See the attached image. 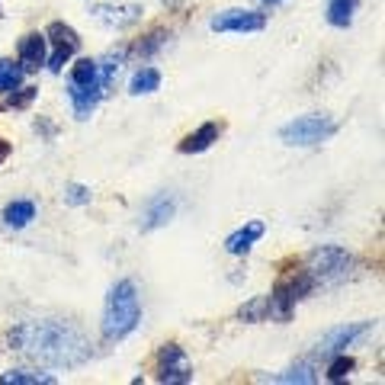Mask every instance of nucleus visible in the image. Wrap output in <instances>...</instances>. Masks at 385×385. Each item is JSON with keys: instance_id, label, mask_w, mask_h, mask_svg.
<instances>
[{"instance_id": "4", "label": "nucleus", "mask_w": 385, "mask_h": 385, "mask_svg": "<svg viewBox=\"0 0 385 385\" xmlns=\"http://www.w3.org/2000/svg\"><path fill=\"white\" fill-rule=\"evenodd\" d=\"M327 135H334V122L327 115H299V119L286 122L279 128V138L286 145H299V148L321 145Z\"/></svg>"}, {"instance_id": "5", "label": "nucleus", "mask_w": 385, "mask_h": 385, "mask_svg": "<svg viewBox=\"0 0 385 385\" xmlns=\"http://www.w3.org/2000/svg\"><path fill=\"white\" fill-rule=\"evenodd\" d=\"M158 379L167 385H186L192 382V366L190 356L183 353V346L177 344H164L158 353Z\"/></svg>"}, {"instance_id": "16", "label": "nucleus", "mask_w": 385, "mask_h": 385, "mask_svg": "<svg viewBox=\"0 0 385 385\" xmlns=\"http://www.w3.org/2000/svg\"><path fill=\"white\" fill-rule=\"evenodd\" d=\"M215 138H218V125H215V122H205V125H199L196 132H192L183 145H180V151H183V154H199V151H205V148H209Z\"/></svg>"}, {"instance_id": "8", "label": "nucleus", "mask_w": 385, "mask_h": 385, "mask_svg": "<svg viewBox=\"0 0 385 385\" xmlns=\"http://www.w3.org/2000/svg\"><path fill=\"white\" fill-rule=\"evenodd\" d=\"M369 321H359V324H340V327H334V331H327L324 337H321V344H318V353L321 356H331V353H344L346 346L353 344L356 337H363L366 331H369Z\"/></svg>"}, {"instance_id": "15", "label": "nucleus", "mask_w": 385, "mask_h": 385, "mask_svg": "<svg viewBox=\"0 0 385 385\" xmlns=\"http://www.w3.org/2000/svg\"><path fill=\"white\" fill-rule=\"evenodd\" d=\"M32 218H36V202H29V199H16L4 209V225H10V228H26Z\"/></svg>"}, {"instance_id": "27", "label": "nucleus", "mask_w": 385, "mask_h": 385, "mask_svg": "<svg viewBox=\"0 0 385 385\" xmlns=\"http://www.w3.org/2000/svg\"><path fill=\"white\" fill-rule=\"evenodd\" d=\"M6 154H10V145H6V141L0 138V164H4V160H6Z\"/></svg>"}, {"instance_id": "6", "label": "nucleus", "mask_w": 385, "mask_h": 385, "mask_svg": "<svg viewBox=\"0 0 385 385\" xmlns=\"http://www.w3.org/2000/svg\"><path fill=\"white\" fill-rule=\"evenodd\" d=\"M212 32H260L267 26V16L254 10H225L212 16Z\"/></svg>"}, {"instance_id": "26", "label": "nucleus", "mask_w": 385, "mask_h": 385, "mask_svg": "<svg viewBox=\"0 0 385 385\" xmlns=\"http://www.w3.org/2000/svg\"><path fill=\"white\" fill-rule=\"evenodd\" d=\"M32 96H36V90H32V87H26V93L13 96V106H26V103H29V100H32Z\"/></svg>"}, {"instance_id": "24", "label": "nucleus", "mask_w": 385, "mask_h": 385, "mask_svg": "<svg viewBox=\"0 0 385 385\" xmlns=\"http://www.w3.org/2000/svg\"><path fill=\"white\" fill-rule=\"evenodd\" d=\"M267 295H260V299H254V302H247V305L241 308V318L244 321H263L267 318Z\"/></svg>"}, {"instance_id": "18", "label": "nucleus", "mask_w": 385, "mask_h": 385, "mask_svg": "<svg viewBox=\"0 0 385 385\" xmlns=\"http://www.w3.org/2000/svg\"><path fill=\"white\" fill-rule=\"evenodd\" d=\"M71 83H77V87H100V64L93 58H81L71 68Z\"/></svg>"}, {"instance_id": "17", "label": "nucleus", "mask_w": 385, "mask_h": 385, "mask_svg": "<svg viewBox=\"0 0 385 385\" xmlns=\"http://www.w3.org/2000/svg\"><path fill=\"white\" fill-rule=\"evenodd\" d=\"M0 382L4 385H55L58 379L48 372H29V369H10L0 372Z\"/></svg>"}, {"instance_id": "12", "label": "nucleus", "mask_w": 385, "mask_h": 385, "mask_svg": "<svg viewBox=\"0 0 385 385\" xmlns=\"http://www.w3.org/2000/svg\"><path fill=\"white\" fill-rule=\"evenodd\" d=\"M263 222H247L244 228H237L235 235H228L225 237V250L228 254H247L250 247H254V241H260L263 237Z\"/></svg>"}, {"instance_id": "23", "label": "nucleus", "mask_w": 385, "mask_h": 385, "mask_svg": "<svg viewBox=\"0 0 385 385\" xmlns=\"http://www.w3.org/2000/svg\"><path fill=\"white\" fill-rule=\"evenodd\" d=\"M350 369H353V359L346 356V353H340V356L327 366V379H331V382H344V379L350 376Z\"/></svg>"}, {"instance_id": "9", "label": "nucleus", "mask_w": 385, "mask_h": 385, "mask_svg": "<svg viewBox=\"0 0 385 385\" xmlns=\"http://www.w3.org/2000/svg\"><path fill=\"white\" fill-rule=\"evenodd\" d=\"M173 212H177V199L167 196V192H160V196H154L151 202L145 205V212H141V231H154L160 228V225H167L173 218Z\"/></svg>"}, {"instance_id": "25", "label": "nucleus", "mask_w": 385, "mask_h": 385, "mask_svg": "<svg viewBox=\"0 0 385 385\" xmlns=\"http://www.w3.org/2000/svg\"><path fill=\"white\" fill-rule=\"evenodd\" d=\"M64 202L68 205H87L90 202V190L83 183H68L64 186Z\"/></svg>"}, {"instance_id": "11", "label": "nucleus", "mask_w": 385, "mask_h": 385, "mask_svg": "<svg viewBox=\"0 0 385 385\" xmlns=\"http://www.w3.org/2000/svg\"><path fill=\"white\" fill-rule=\"evenodd\" d=\"M45 42L48 38L38 36V32L19 38V64H23V71H38L45 64Z\"/></svg>"}, {"instance_id": "1", "label": "nucleus", "mask_w": 385, "mask_h": 385, "mask_svg": "<svg viewBox=\"0 0 385 385\" xmlns=\"http://www.w3.org/2000/svg\"><path fill=\"white\" fill-rule=\"evenodd\" d=\"M13 350L32 356L45 366L74 369L90 359V340L68 321H29L10 334Z\"/></svg>"}, {"instance_id": "7", "label": "nucleus", "mask_w": 385, "mask_h": 385, "mask_svg": "<svg viewBox=\"0 0 385 385\" xmlns=\"http://www.w3.org/2000/svg\"><path fill=\"white\" fill-rule=\"evenodd\" d=\"M48 36H51V42H55V51H51V58H48V71L58 74V71L64 68V61H71V55L81 48V38H77V32L64 23H51Z\"/></svg>"}, {"instance_id": "2", "label": "nucleus", "mask_w": 385, "mask_h": 385, "mask_svg": "<svg viewBox=\"0 0 385 385\" xmlns=\"http://www.w3.org/2000/svg\"><path fill=\"white\" fill-rule=\"evenodd\" d=\"M141 321V302L138 289L132 279H122L109 289L106 305H103V337L106 340H122L138 327Z\"/></svg>"}, {"instance_id": "28", "label": "nucleus", "mask_w": 385, "mask_h": 385, "mask_svg": "<svg viewBox=\"0 0 385 385\" xmlns=\"http://www.w3.org/2000/svg\"><path fill=\"white\" fill-rule=\"evenodd\" d=\"M260 4H270V6H273V4H279V0H260Z\"/></svg>"}, {"instance_id": "13", "label": "nucleus", "mask_w": 385, "mask_h": 385, "mask_svg": "<svg viewBox=\"0 0 385 385\" xmlns=\"http://www.w3.org/2000/svg\"><path fill=\"white\" fill-rule=\"evenodd\" d=\"M68 96H71V103H74L77 119H90V113L96 109V103H100V96H103V87H77V83H71Z\"/></svg>"}, {"instance_id": "3", "label": "nucleus", "mask_w": 385, "mask_h": 385, "mask_svg": "<svg viewBox=\"0 0 385 385\" xmlns=\"http://www.w3.org/2000/svg\"><path fill=\"white\" fill-rule=\"evenodd\" d=\"M350 267H353V257L344 247H337V244H327V247H318L305 257L302 273L312 279V286H327V282L344 279L350 273Z\"/></svg>"}, {"instance_id": "21", "label": "nucleus", "mask_w": 385, "mask_h": 385, "mask_svg": "<svg viewBox=\"0 0 385 385\" xmlns=\"http://www.w3.org/2000/svg\"><path fill=\"white\" fill-rule=\"evenodd\" d=\"M23 64H13V61H0V93H13V90H19V83H23Z\"/></svg>"}, {"instance_id": "22", "label": "nucleus", "mask_w": 385, "mask_h": 385, "mask_svg": "<svg viewBox=\"0 0 385 385\" xmlns=\"http://www.w3.org/2000/svg\"><path fill=\"white\" fill-rule=\"evenodd\" d=\"M273 382H299V385H312V382H318V376H314V366H312V363H299V366H292V369H286L282 376H273Z\"/></svg>"}, {"instance_id": "19", "label": "nucleus", "mask_w": 385, "mask_h": 385, "mask_svg": "<svg viewBox=\"0 0 385 385\" xmlns=\"http://www.w3.org/2000/svg\"><path fill=\"white\" fill-rule=\"evenodd\" d=\"M160 87V71L158 68H141L132 74L128 81V93L132 96H141V93H154Z\"/></svg>"}, {"instance_id": "20", "label": "nucleus", "mask_w": 385, "mask_h": 385, "mask_svg": "<svg viewBox=\"0 0 385 385\" xmlns=\"http://www.w3.org/2000/svg\"><path fill=\"white\" fill-rule=\"evenodd\" d=\"M353 13H356V0H327V23L346 29L353 23Z\"/></svg>"}, {"instance_id": "10", "label": "nucleus", "mask_w": 385, "mask_h": 385, "mask_svg": "<svg viewBox=\"0 0 385 385\" xmlns=\"http://www.w3.org/2000/svg\"><path fill=\"white\" fill-rule=\"evenodd\" d=\"M93 16L100 19L103 26H113V29H125V26H132L135 19L141 16V6H106V4H100V6H93Z\"/></svg>"}, {"instance_id": "14", "label": "nucleus", "mask_w": 385, "mask_h": 385, "mask_svg": "<svg viewBox=\"0 0 385 385\" xmlns=\"http://www.w3.org/2000/svg\"><path fill=\"white\" fill-rule=\"evenodd\" d=\"M122 61H125V48H119V51H109L103 61H96L100 64V87H103V96L113 90V83L119 81V74H122Z\"/></svg>"}]
</instances>
